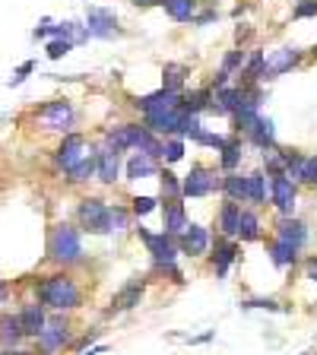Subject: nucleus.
<instances>
[{"instance_id":"bf43d9fd","label":"nucleus","mask_w":317,"mask_h":355,"mask_svg":"<svg viewBox=\"0 0 317 355\" xmlns=\"http://www.w3.org/2000/svg\"><path fill=\"white\" fill-rule=\"evenodd\" d=\"M308 58H311V60H317V42H314V48L308 51Z\"/></svg>"},{"instance_id":"dca6fc26","label":"nucleus","mask_w":317,"mask_h":355,"mask_svg":"<svg viewBox=\"0 0 317 355\" xmlns=\"http://www.w3.org/2000/svg\"><path fill=\"white\" fill-rule=\"evenodd\" d=\"M121 175H124V153L102 143L96 149V181L105 187H114L121 181Z\"/></svg>"},{"instance_id":"f3484780","label":"nucleus","mask_w":317,"mask_h":355,"mask_svg":"<svg viewBox=\"0 0 317 355\" xmlns=\"http://www.w3.org/2000/svg\"><path fill=\"white\" fill-rule=\"evenodd\" d=\"M273 238L292 244L295 251H305V248H308V241H311V229H308V222L298 219V216H276Z\"/></svg>"},{"instance_id":"e433bc0d","label":"nucleus","mask_w":317,"mask_h":355,"mask_svg":"<svg viewBox=\"0 0 317 355\" xmlns=\"http://www.w3.org/2000/svg\"><path fill=\"white\" fill-rule=\"evenodd\" d=\"M181 197V178L171 171V165H162L159 171V200H178Z\"/></svg>"},{"instance_id":"680f3d73","label":"nucleus","mask_w":317,"mask_h":355,"mask_svg":"<svg viewBox=\"0 0 317 355\" xmlns=\"http://www.w3.org/2000/svg\"><path fill=\"white\" fill-rule=\"evenodd\" d=\"M302 355H317V352H302Z\"/></svg>"},{"instance_id":"c03bdc74","label":"nucleus","mask_w":317,"mask_h":355,"mask_svg":"<svg viewBox=\"0 0 317 355\" xmlns=\"http://www.w3.org/2000/svg\"><path fill=\"white\" fill-rule=\"evenodd\" d=\"M203 130H207V127H203V118H200V114H187L185 127H181V137H185V140H197Z\"/></svg>"},{"instance_id":"8fccbe9b","label":"nucleus","mask_w":317,"mask_h":355,"mask_svg":"<svg viewBox=\"0 0 317 355\" xmlns=\"http://www.w3.org/2000/svg\"><path fill=\"white\" fill-rule=\"evenodd\" d=\"M216 19H219L216 7H207V3H203V10H200L197 19H194V26H209V22H216Z\"/></svg>"},{"instance_id":"0eeeda50","label":"nucleus","mask_w":317,"mask_h":355,"mask_svg":"<svg viewBox=\"0 0 317 355\" xmlns=\"http://www.w3.org/2000/svg\"><path fill=\"white\" fill-rule=\"evenodd\" d=\"M32 343H35V355H60L64 349H70V343H74L70 318L67 314H48L44 330Z\"/></svg>"},{"instance_id":"052dcab7","label":"nucleus","mask_w":317,"mask_h":355,"mask_svg":"<svg viewBox=\"0 0 317 355\" xmlns=\"http://www.w3.org/2000/svg\"><path fill=\"white\" fill-rule=\"evenodd\" d=\"M203 3H207V7H213V3H216V0H203Z\"/></svg>"},{"instance_id":"4be33fe9","label":"nucleus","mask_w":317,"mask_h":355,"mask_svg":"<svg viewBox=\"0 0 317 355\" xmlns=\"http://www.w3.org/2000/svg\"><path fill=\"white\" fill-rule=\"evenodd\" d=\"M16 314H19V320H22L26 340H35L38 333L44 330V324H48V314H51V311L44 308V304H38V302H26Z\"/></svg>"},{"instance_id":"4468645a","label":"nucleus","mask_w":317,"mask_h":355,"mask_svg":"<svg viewBox=\"0 0 317 355\" xmlns=\"http://www.w3.org/2000/svg\"><path fill=\"white\" fill-rule=\"evenodd\" d=\"M86 32L98 42H114L124 35V29L118 26V13L108 7H86Z\"/></svg>"},{"instance_id":"79ce46f5","label":"nucleus","mask_w":317,"mask_h":355,"mask_svg":"<svg viewBox=\"0 0 317 355\" xmlns=\"http://www.w3.org/2000/svg\"><path fill=\"white\" fill-rule=\"evenodd\" d=\"M76 44L70 42V38H51V42H48V48H44V54H48V58L51 60H64L67 54L74 51Z\"/></svg>"},{"instance_id":"c85d7f7f","label":"nucleus","mask_w":317,"mask_h":355,"mask_svg":"<svg viewBox=\"0 0 317 355\" xmlns=\"http://www.w3.org/2000/svg\"><path fill=\"white\" fill-rule=\"evenodd\" d=\"M289 178L298 187H317V153H302L289 168Z\"/></svg>"},{"instance_id":"7ed1b4c3","label":"nucleus","mask_w":317,"mask_h":355,"mask_svg":"<svg viewBox=\"0 0 317 355\" xmlns=\"http://www.w3.org/2000/svg\"><path fill=\"white\" fill-rule=\"evenodd\" d=\"M48 260L58 263L60 270H70V266L86 260L80 225H74V222H54L51 229H48Z\"/></svg>"},{"instance_id":"de8ad7c7","label":"nucleus","mask_w":317,"mask_h":355,"mask_svg":"<svg viewBox=\"0 0 317 355\" xmlns=\"http://www.w3.org/2000/svg\"><path fill=\"white\" fill-rule=\"evenodd\" d=\"M194 143H197V146H207V149H216V153H219L222 143H225V137H222V133H209V130H203Z\"/></svg>"},{"instance_id":"0e129e2a","label":"nucleus","mask_w":317,"mask_h":355,"mask_svg":"<svg viewBox=\"0 0 317 355\" xmlns=\"http://www.w3.org/2000/svg\"><path fill=\"white\" fill-rule=\"evenodd\" d=\"M0 355H3V349H0Z\"/></svg>"},{"instance_id":"603ef678","label":"nucleus","mask_w":317,"mask_h":355,"mask_svg":"<svg viewBox=\"0 0 317 355\" xmlns=\"http://www.w3.org/2000/svg\"><path fill=\"white\" fill-rule=\"evenodd\" d=\"M305 279H311V282L317 286V254L305 257Z\"/></svg>"},{"instance_id":"f03ea898","label":"nucleus","mask_w":317,"mask_h":355,"mask_svg":"<svg viewBox=\"0 0 317 355\" xmlns=\"http://www.w3.org/2000/svg\"><path fill=\"white\" fill-rule=\"evenodd\" d=\"M133 232H137V238L143 241V248H146L149 254V263H153V273L165 276L169 282H175V286H185V273H181V266H178V257H181V251H178V241L171 235H165V232H149L146 225H133Z\"/></svg>"},{"instance_id":"09e8293b","label":"nucleus","mask_w":317,"mask_h":355,"mask_svg":"<svg viewBox=\"0 0 317 355\" xmlns=\"http://www.w3.org/2000/svg\"><path fill=\"white\" fill-rule=\"evenodd\" d=\"M175 340H185L187 346H203V343H213V340H216V330L197 333V336H181V333H175Z\"/></svg>"},{"instance_id":"a878e982","label":"nucleus","mask_w":317,"mask_h":355,"mask_svg":"<svg viewBox=\"0 0 317 355\" xmlns=\"http://www.w3.org/2000/svg\"><path fill=\"white\" fill-rule=\"evenodd\" d=\"M266 257H270V263L276 270H295V263L302 260V251H295L292 244L280 241V238H270L266 241Z\"/></svg>"},{"instance_id":"2eb2a0df","label":"nucleus","mask_w":317,"mask_h":355,"mask_svg":"<svg viewBox=\"0 0 317 355\" xmlns=\"http://www.w3.org/2000/svg\"><path fill=\"white\" fill-rule=\"evenodd\" d=\"M181 102H185V92H171V89L159 86L155 92H149V96L133 98V108L140 111L143 118H149V114H165V111L181 108Z\"/></svg>"},{"instance_id":"ddd939ff","label":"nucleus","mask_w":317,"mask_h":355,"mask_svg":"<svg viewBox=\"0 0 317 355\" xmlns=\"http://www.w3.org/2000/svg\"><path fill=\"white\" fill-rule=\"evenodd\" d=\"M241 260V241L238 238H213V248H209V266H213L216 279H229V270Z\"/></svg>"},{"instance_id":"412c9836","label":"nucleus","mask_w":317,"mask_h":355,"mask_svg":"<svg viewBox=\"0 0 317 355\" xmlns=\"http://www.w3.org/2000/svg\"><path fill=\"white\" fill-rule=\"evenodd\" d=\"M162 232L171 238H178L181 232L187 229V207H185V197H178V200H162Z\"/></svg>"},{"instance_id":"37998d69","label":"nucleus","mask_w":317,"mask_h":355,"mask_svg":"<svg viewBox=\"0 0 317 355\" xmlns=\"http://www.w3.org/2000/svg\"><path fill=\"white\" fill-rule=\"evenodd\" d=\"M102 333H105L102 327H92V330H89V333H83L80 340H74V343H70V352H76V355H80V352H86L89 346H96V343L102 340Z\"/></svg>"},{"instance_id":"a19ab883","label":"nucleus","mask_w":317,"mask_h":355,"mask_svg":"<svg viewBox=\"0 0 317 355\" xmlns=\"http://www.w3.org/2000/svg\"><path fill=\"white\" fill-rule=\"evenodd\" d=\"M130 222H133L130 207H121V203H111V235H114V232H124V229H130Z\"/></svg>"},{"instance_id":"5701e85b","label":"nucleus","mask_w":317,"mask_h":355,"mask_svg":"<svg viewBox=\"0 0 317 355\" xmlns=\"http://www.w3.org/2000/svg\"><path fill=\"white\" fill-rule=\"evenodd\" d=\"M26 343V330L16 311H3L0 314V349H19Z\"/></svg>"},{"instance_id":"6e6552de","label":"nucleus","mask_w":317,"mask_h":355,"mask_svg":"<svg viewBox=\"0 0 317 355\" xmlns=\"http://www.w3.org/2000/svg\"><path fill=\"white\" fill-rule=\"evenodd\" d=\"M146 286H149V273H133L130 279L111 295V304L105 308V318H114V314H127V311L140 308L143 295H146Z\"/></svg>"},{"instance_id":"7c9ffc66","label":"nucleus","mask_w":317,"mask_h":355,"mask_svg":"<svg viewBox=\"0 0 317 355\" xmlns=\"http://www.w3.org/2000/svg\"><path fill=\"white\" fill-rule=\"evenodd\" d=\"M159 7L169 13V19L175 22H194L200 13V7H203V0H159Z\"/></svg>"},{"instance_id":"2f4dec72","label":"nucleus","mask_w":317,"mask_h":355,"mask_svg":"<svg viewBox=\"0 0 317 355\" xmlns=\"http://www.w3.org/2000/svg\"><path fill=\"white\" fill-rule=\"evenodd\" d=\"M264 238V222H260L257 209L254 207H244L241 209V222H238V241L241 244H254Z\"/></svg>"},{"instance_id":"4c0bfd02","label":"nucleus","mask_w":317,"mask_h":355,"mask_svg":"<svg viewBox=\"0 0 317 355\" xmlns=\"http://www.w3.org/2000/svg\"><path fill=\"white\" fill-rule=\"evenodd\" d=\"M241 311H270V314H289V304H282L280 298L260 295V298H241Z\"/></svg>"},{"instance_id":"9b49d317","label":"nucleus","mask_w":317,"mask_h":355,"mask_svg":"<svg viewBox=\"0 0 317 355\" xmlns=\"http://www.w3.org/2000/svg\"><path fill=\"white\" fill-rule=\"evenodd\" d=\"M270 181V203L276 207L280 216H295V203H298V184L286 171H266Z\"/></svg>"},{"instance_id":"b1692460","label":"nucleus","mask_w":317,"mask_h":355,"mask_svg":"<svg viewBox=\"0 0 317 355\" xmlns=\"http://www.w3.org/2000/svg\"><path fill=\"white\" fill-rule=\"evenodd\" d=\"M241 105V86H222L213 89V105H209V114H219V118H232Z\"/></svg>"},{"instance_id":"aec40b11","label":"nucleus","mask_w":317,"mask_h":355,"mask_svg":"<svg viewBox=\"0 0 317 355\" xmlns=\"http://www.w3.org/2000/svg\"><path fill=\"white\" fill-rule=\"evenodd\" d=\"M159 171H162V162L153 159V155H146V153H130L124 159V178L130 184L146 181V178H159Z\"/></svg>"},{"instance_id":"a211bd4d","label":"nucleus","mask_w":317,"mask_h":355,"mask_svg":"<svg viewBox=\"0 0 317 355\" xmlns=\"http://www.w3.org/2000/svg\"><path fill=\"white\" fill-rule=\"evenodd\" d=\"M185 121H187V111L185 108H175V111H165V114H149V118H143V124H146L155 137L169 140V137H181Z\"/></svg>"},{"instance_id":"39448f33","label":"nucleus","mask_w":317,"mask_h":355,"mask_svg":"<svg viewBox=\"0 0 317 355\" xmlns=\"http://www.w3.org/2000/svg\"><path fill=\"white\" fill-rule=\"evenodd\" d=\"M35 124H42V130H54V133H70L76 127V108L70 98H51L32 108Z\"/></svg>"},{"instance_id":"cd10ccee","label":"nucleus","mask_w":317,"mask_h":355,"mask_svg":"<svg viewBox=\"0 0 317 355\" xmlns=\"http://www.w3.org/2000/svg\"><path fill=\"white\" fill-rule=\"evenodd\" d=\"M241 209H244V203H235V200H225V203H219V213H216V229H219L222 238H238Z\"/></svg>"},{"instance_id":"20e7f679","label":"nucleus","mask_w":317,"mask_h":355,"mask_svg":"<svg viewBox=\"0 0 317 355\" xmlns=\"http://www.w3.org/2000/svg\"><path fill=\"white\" fill-rule=\"evenodd\" d=\"M76 225L83 229V235H111V203L105 197H83L76 203Z\"/></svg>"},{"instance_id":"f8f14e48","label":"nucleus","mask_w":317,"mask_h":355,"mask_svg":"<svg viewBox=\"0 0 317 355\" xmlns=\"http://www.w3.org/2000/svg\"><path fill=\"white\" fill-rule=\"evenodd\" d=\"M175 241H178V251H181V257L200 260V257H207L209 248H213V232H209L203 222H187V229L181 232Z\"/></svg>"},{"instance_id":"6ab92c4d","label":"nucleus","mask_w":317,"mask_h":355,"mask_svg":"<svg viewBox=\"0 0 317 355\" xmlns=\"http://www.w3.org/2000/svg\"><path fill=\"white\" fill-rule=\"evenodd\" d=\"M241 137H244V143H251V146L260 149V153H270L273 146H280V143H276V124H273V118H264V114H257V118H254V124L248 127Z\"/></svg>"},{"instance_id":"4d7b16f0","label":"nucleus","mask_w":317,"mask_h":355,"mask_svg":"<svg viewBox=\"0 0 317 355\" xmlns=\"http://www.w3.org/2000/svg\"><path fill=\"white\" fill-rule=\"evenodd\" d=\"M3 355H35V349H3Z\"/></svg>"},{"instance_id":"bb28decb","label":"nucleus","mask_w":317,"mask_h":355,"mask_svg":"<svg viewBox=\"0 0 317 355\" xmlns=\"http://www.w3.org/2000/svg\"><path fill=\"white\" fill-rule=\"evenodd\" d=\"M264 67H266V51H260V48H248V60H244L235 86H264V83H260Z\"/></svg>"},{"instance_id":"58836bf2","label":"nucleus","mask_w":317,"mask_h":355,"mask_svg":"<svg viewBox=\"0 0 317 355\" xmlns=\"http://www.w3.org/2000/svg\"><path fill=\"white\" fill-rule=\"evenodd\" d=\"M159 207H162V200L153 197V193H137V197H130V213H133V219H146V216L155 213Z\"/></svg>"},{"instance_id":"e2e57ef3","label":"nucleus","mask_w":317,"mask_h":355,"mask_svg":"<svg viewBox=\"0 0 317 355\" xmlns=\"http://www.w3.org/2000/svg\"><path fill=\"white\" fill-rule=\"evenodd\" d=\"M314 343H317V330H314Z\"/></svg>"},{"instance_id":"a18cd8bd","label":"nucleus","mask_w":317,"mask_h":355,"mask_svg":"<svg viewBox=\"0 0 317 355\" xmlns=\"http://www.w3.org/2000/svg\"><path fill=\"white\" fill-rule=\"evenodd\" d=\"M32 73H35V60H22V64L13 70V76H10L7 86H10V89H13V86H22V83L29 80Z\"/></svg>"},{"instance_id":"9d476101","label":"nucleus","mask_w":317,"mask_h":355,"mask_svg":"<svg viewBox=\"0 0 317 355\" xmlns=\"http://www.w3.org/2000/svg\"><path fill=\"white\" fill-rule=\"evenodd\" d=\"M89 153H96V149H92V143H89L86 133L70 130V133H64V137H60L58 149H54V165H58L60 171H70L74 165H80Z\"/></svg>"},{"instance_id":"f257e3e1","label":"nucleus","mask_w":317,"mask_h":355,"mask_svg":"<svg viewBox=\"0 0 317 355\" xmlns=\"http://www.w3.org/2000/svg\"><path fill=\"white\" fill-rule=\"evenodd\" d=\"M32 292H35V302L44 304L51 314H70V311L83 308V286L76 282V276L70 270H58V273L38 276L32 282Z\"/></svg>"},{"instance_id":"c9c22d12","label":"nucleus","mask_w":317,"mask_h":355,"mask_svg":"<svg viewBox=\"0 0 317 355\" xmlns=\"http://www.w3.org/2000/svg\"><path fill=\"white\" fill-rule=\"evenodd\" d=\"M92 178H96V153H89L80 165H74L70 171H64V184L80 187V184H89Z\"/></svg>"},{"instance_id":"ea45409f","label":"nucleus","mask_w":317,"mask_h":355,"mask_svg":"<svg viewBox=\"0 0 317 355\" xmlns=\"http://www.w3.org/2000/svg\"><path fill=\"white\" fill-rule=\"evenodd\" d=\"M185 153H187V140H185V137H169V140H165V146H162V165L181 162V159H185Z\"/></svg>"},{"instance_id":"1a4fd4ad","label":"nucleus","mask_w":317,"mask_h":355,"mask_svg":"<svg viewBox=\"0 0 317 355\" xmlns=\"http://www.w3.org/2000/svg\"><path fill=\"white\" fill-rule=\"evenodd\" d=\"M305 64V51L298 48V44H282V48H276V51L266 54V67H264V76H260V83H273L280 80V76L292 73V70H298V67Z\"/></svg>"},{"instance_id":"473e14b6","label":"nucleus","mask_w":317,"mask_h":355,"mask_svg":"<svg viewBox=\"0 0 317 355\" xmlns=\"http://www.w3.org/2000/svg\"><path fill=\"white\" fill-rule=\"evenodd\" d=\"M222 200L248 203V171H225L222 175Z\"/></svg>"},{"instance_id":"864d4df0","label":"nucleus","mask_w":317,"mask_h":355,"mask_svg":"<svg viewBox=\"0 0 317 355\" xmlns=\"http://www.w3.org/2000/svg\"><path fill=\"white\" fill-rule=\"evenodd\" d=\"M251 35H254V32L248 29V26H238V29H235V48H244V44L251 42Z\"/></svg>"},{"instance_id":"f704fd0d","label":"nucleus","mask_w":317,"mask_h":355,"mask_svg":"<svg viewBox=\"0 0 317 355\" xmlns=\"http://www.w3.org/2000/svg\"><path fill=\"white\" fill-rule=\"evenodd\" d=\"M209 105H213V86H200V89H187L181 108L187 114H200L203 118V111H209Z\"/></svg>"},{"instance_id":"3c124183","label":"nucleus","mask_w":317,"mask_h":355,"mask_svg":"<svg viewBox=\"0 0 317 355\" xmlns=\"http://www.w3.org/2000/svg\"><path fill=\"white\" fill-rule=\"evenodd\" d=\"M51 26H54L51 19H42L35 29H32V38H35V42L38 38H42V42H51Z\"/></svg>"},{"instance_id":"49530a36","label":"nucleus","mask_w":317,"mask_h":355,"mask_svg":"<svg viewBox=\"0 0 317 355\" xmlns=\"http://www.w3.org/2000/svg\"><path fill=\"white\" fill-rule=\"evenodd\" d=\"M292 19L302 22V19H317V0H298L295 10H292Z\"/></svg>"},{"instance_id":"13d9d810","label":"nucleus","mask_w":317,"mask_h":355,"mask_svg":"<svg viewBox=\"0 0 317 355\" xmlns=\"http://www.w3.org/2000/svg\"><path fill=\"white\" fill-rule=\"evenodd\" d=\"M133 7H155V3H159V0H130Z\"/></svg>"},{"instance_id":"6e6d98bb","label":"nucleus","mask_w":317,"mask_h":355,"mask_svg":"<svg viewBox=\"0 0 317 355\" xmlns=\"http://www.w3.org/2000/svg\"><path fill=\"white\" fill-rule=\"evenodd\" d=\"M10 292H13V288H10V282L0 279V304H7V302H10Z\"/></svg>"},{"instance_id":"5fc2aeb1","label":"nucleus","mask_w":317,"mask_h":355,"mask_svg":"<svg viewBox=\"0 0 317 355\" xmlns=\"http://www.w3.org/2000/svg\"><path fill=\"white\" fill-rule=\"evenodd\" d=\"M108 352V346H105V343H96V346H89L86 352H80V355H105Z\"/></svg>"},{"instance_id":"423d86ee","label":"nucleus","mask_w":317,"mask_h":355,"mask_svg":"<svg viewBox=\"0 0 317 355\" xmlns=\"http://www.w3.org/2000/svg\"><path fill=\"white\" fill-rule=\"evenodd\" d=\"M213 193H222V171L213 165L194 162L191 171L181 178V197L185 200H207Z\"/></svg>"},{"instance_id":"393cba45","label":"nucleus","mask_w":317,"mask_h":355,"mask_svg":"<svg viewBox=\"0 0 317 355\" xmlns=\"http://www.w3.org/2000/svg\"><path fill=\"white\" fill-rule=\"evenodd\" d=\"M241 162H244V137L238 133H229L225 143L219 149V171H241Z\"/></svg>"},{"instance_id":"c756f323","label":"nucleus","mask_w":317,"mask_h":355,"mask_svg":"<svg viewBox=\"0 0 317 355\" xmlns=\"http://www.w3.org/2000/svg\"><path fill=\"white\" fill-rule=\"evenodd\" d=\"M266 203H270V181H266V171L264 168L248 171V207L264 209Z\"/></svg>"},{"instance_id":"72a5a7b5","label":"nucleus","mask_w":317,"mask_h":355,"mask_svg":"<svg viewBox=\"0 0 317 355\" xmlns=\"http://www.w3.org/2000/svg\"><path fill=\"white\" fill-rule=\"evenodd\" d=\"M187 80H191V67L178 64V60H169L162 67V89H171V92H187Z\"/></svg>"}]
</instances>
